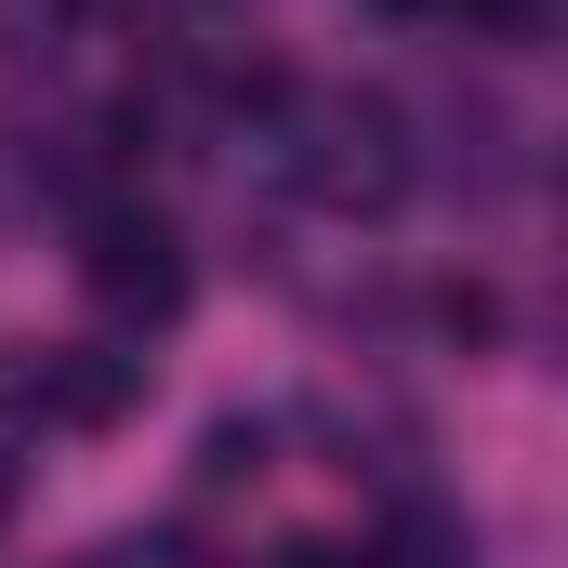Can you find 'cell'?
<instances>
[{
  "label": "cell",
  "instance_id": "6da1fadb",
  "mask_svg": "<svg viewBox=\"0 0 568 568\" xmlns=\"http://www.w3.org/2000/svg\"><path fill=\"white\" fill-rule=\"evenodd\" d=\"M265 145H278V172L317 212H384V199L410 185V133H397L384 93H291Z\"/></svg>",
  "mask_w": 568,
  "mask_h": 568
},
{
  "label": "cell",
  "instance_id": "7a4b0ae2",
  "mask_svg": "<svg viewBox=\"0 0 568 568\" xmlns=\"http://www.w3.org/2000/svg\"><path fill=\"white\" fill-rule=\"evenodd\" d=\"M80 278H93L106 317L159 331V317H185V239H172L159 212H133V199H106V212L80 225Z\"/></svg>",
  "mask_w": 568,
  "mask_h": 568
},
{
  "label": "cell",
  "instance_id": "3957f363",
  "mask_svg": "<svg viewBox=\"0 0 568 568\" xmlns=\"http://www.w3.org/2000/svg\"><path fill=\"white\" fill-rule=\"evenodd\" d=\"M27 397H40V424H120V410L145 397V357H120V344H67Z\"/></svg>",
  "mask_w": 568,
  "mask_h": 568
},
{
  "label": "cell",
  "instance_id": "277c9868",
  "mask_svg": "<svg viewBox=\"0 0 568 568\" xmlns=\"http://www.w3.org/2000/svg\"><path fill=\"white\" fill-rule=\"evenodd\" d=\"M371 568H476V529H449V516H397V529L371 542Z\"/></svg>",
  "mask_w": 568,
  "mask_h": 568
},
{
  "label": "cell",
  "instance_id": "5b68a950",
  "mask_svg": "<svg viewBox=\"0 0 568 568\" xmlns=\"http://www.w3.org/2000/svg\"><path fill=\"white\" fill-rule=\"evenodd\" d=\"M80 568H199V556H185V529H120V542H93Z\"/></svg>",
  "mask_w": 568,
  "mask_h": 568
},
{
  "label": "cell",
  "instance_id": "8992f818",
  "mask_svg": "<svg viewBox=\"0 0 568 568\" xmlns=\"http://www.w3.org/2000/svg\"><path fill=\"white\" fill-rule=\"evenodd\" d=\"M199 476H212V489H239V476H265V436H252V424H212V449H199Z\"/></svg>",
  "mask_w": 568,
  "mask_h": 568
},
{
  "label": "cell",
  "instance_id": "52a82bcc",
  "mask_svg": "<svg viewBox=\"0 0 568 568\" xmlns=\"http://www.w3.org/2000/svg\"><path fill=\"white\" fill-rule=\"evenodd\" d=\"M449 13H463V27H489V40H529L556 0H449Z\"/></svg>",
  "mask_w": 568,
  "mask_h": 568
},
{
  "label": "cell",
  "instance_id": "ba28073f",
  "mask_svg": "<svg viewBox=\"0 0 568 568\" xmlns=\"http://www.w3.org/2000/svg\"><path fill=\"white\" fill-rule=\"evenodd\" d=\"M278 568H371V542H291Z\"/></svg>",
  "mask_w": 568,
  "mask_h": 568
},
{
  "label": "cell",
  "instance_id": "9c48e42d",
  "mask_svg": "<svg viewBox=\"0 0 568 568\" xmlns=\"http://www.w3.org/2000/svg\"><path fill=\"white\" fill-rule=\"evenodd\" d=\"M13 503H27V436L0 424V516H13Z\"/></svg>",
  "mask_w": 568,
  "mask_h": 568
}]
</instances>
